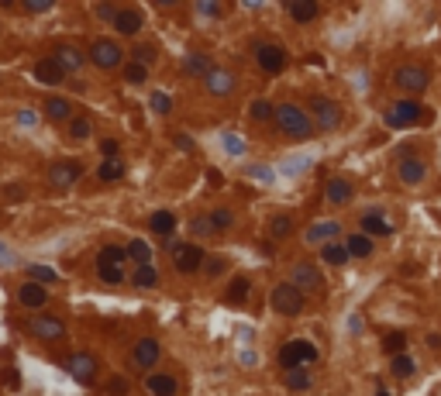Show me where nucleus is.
<instances>
[{
  "label": "nucleus",
  "mask_w": 441,
  "mask_h": 396,
  "mask_svg": "<svg viewBox=\"0 0 441 396\" xmlns=\"http://www.w3.org/2000/svg\"><path fill=\"white\" fill-rule=\"evenodd\" d=\"M276 128H280V135H286L290 142H311L314 131H318L311 111H304L300 104H280V107H276Z\"/></svg>",
  "instance_id": "1"
},
{
  "label": "nucleus",
  "mask_w": 441,
  "mask_h": 396,
  "mask_svg": "<svg viewBox=\"0 0 441 396\" xmlns=\"http://www.w3.org/2000/svg\"><path fill=\"white\" fill-rule=\"evenodd\" d=\"M431 124L435 121V111L431 107H424V104H417L414 97H407V100H397L390 111H386V124L393 128V131H400V128H414V124Z\"/></svg>",
  "instance_id": "2"
},
{
  "label": "nucleus",
  "mask_w": 441,
  "mask_h": 396,
  "mask_svg": "<svg viewBox=\"0 0 441 396\" xmlns=\"http://www.w3.org/2000/svg\"><path fill=\"white\" fill-rule=\"evenodd\" d=\"M307 111H311V118H314V128H318V131H334V128H341V118H345L341 104L331 100V97H324V93H314V97H311Z\"/></svg>",
  "instance_id": "3"
},
{
  "label": "nucleus",
  "mask_w": 441,
  "mask_h": 396,
  "mask_svg": "<svg viewBox=\"0 0 441 396\" xmlns=\"http://www.w3.org/2000/svg\"><path fill=\"white\" fill-rule=\"evenodd\" d=\"M280 365L286 372H293V369H307L311 362H318V345L314 341H304V338H293V341H286L280 348Z\"/></svg>",
  "instance_id": "4"
},
{
  "label": "nucleus",
  "mask_w": 441,
  "mask_h": 396,
  "mask_svg": "<svg viewBox=\"0 0 441 396\" xmlns=\"http://www.w3.org/2000/svg\"><path fill=\"white\" fill-rule=\"evenodd\" d=\"M269 303H273V310H276V314L297 317V314H304L307 296H304L293 282H276V286H273V293H269Z\"/></svg>",
  "instance_id": "5"
},
{
  "label": "nucleus",
  "mask_w": 441,
  "mask_h": 396,
  "mask_svg": "<svg viewBox=\"0 0 441 396\" xmlns=\"http://www.w3.org/2000/svg\"><path fill=\"white\" fill-rule=\"evenodd\" d=\"M393 86L403 90V93H410V97H417V93H424L431 86V73L421 62H407V66L393 69Z\"/></svg>",
  "instance_id": "6"
},
{
  "label": "nucleus",
  "mask_w": 441,
  "mask_h": 396,
  "mask_svg": "<svg viewBox=\"0 0 441 396\" xmlns=\"http://www.w3.org/2000/svg\"><path fill=\"white\" fill-rule=\"evenodd\" d=\"M90 62H93L97 69H104V73H111V69H124V52H121L118 41L93 39L90 41Z\"/></svg>",
  "instance_id": "7"
},
{
  "label": "nucleus",
  "mask_w": 441,
  "mask_h": 396,
  "mask_svg": "<svg viewBox=\"0 0 441 396\" xmlns=\"http://www.w3.org/2000/svg\"><path fill=\"white\" fill-rule=\"evenodd\" d=\"M203 262H207V252H203L197 241H186V245H176V248H172V266H176L183 276L201 273Z\"/></svg>",
  "instance_id": "8"
},
{
  "label": "nucleus",
  "mask_w": 441,
  "mask_h": 396,
  "mask_svg": "<svg viewBox=\"0 0 441 396\" xmlns=\"http://www.w3.org/2000/svg\"><path fill=\"white\" fill-rule=\"evenodd\" d=\"M255 62L266 76H280L286 69V48L273 45V41H262V45H255Z\"/></svg>",
  "instance_id": "9"
},
{
  "label": "nucleus",
  "mask_w": 441,
  "mask_h": 396,
  "mask_svg": "<svg viewBox=\"0 0 441 396\" xmlns=\"http://www.w3.org/2000/svg\"><path fill=\"white\" fill-rule=\"evenodd\" d=\"M290 282L307 296V293H321L324 289V279L318 273V266H311V262H297L293 269H290Z\"/></svg>",
  "instance_id": "10"
},
{
  "label": "nucleus",
  "mask_w": 441,
  "mask_h": 396,
  "mask_svg": "<svg viewBox=\"0 0 441 396\" xmlns=\"http://www.w3.org/2000/svg\"><path fill=\"white\" fill-rule=\"evenodd\" d=\"M80 176H83V162H76V158H66V162H52V165H48V183H52L55 190H69Z\"/></svg>",
  "instance_id": "11"
},
{
  "label": "nucleus",
  "mask_w": 441,
  "mask_h": 396,
  "mask_svg": "<svg viewBox=\"0 0 441 396\" xmlns=\"http://www.w3.org/2000/svg\"><path fill=\"white\" fill-rule=\"evenodd\" d=\"M162 358V345L156 338H138L131 348V365L135 369H156V362Z\"/></svg>",
  "instance_id": "12"
},
{
  "label": "nucleus",
  "mask_w": 441,
  "mask_h": 396,
  "mask_svg": "<svg viewBox=\"0 0 441 396\" xmlns=\"http://www.w3.org/2000/svg\"><path fill=\"white\" fill-rule=\"evenodd\" d=\"M28 331L41 338V341H59L62 334H66V324L59 320V317H32V324H28Z\"/></svg>",
  "instance_id": "13"
},
{
  "label": "nucleus",
  "mask_w": 441,
  "mask_h": 396,
  "mask_svg": "<svg viewBox=\"0 0 441 396\" xmlns=\"http://www.w3.org/2000/svg\"><path fill=\"white\" fill-rule=\"evenodd\" d=\"M18 303L25 307V310H41L45 303H48V289L41 286V282H21L18 286Z\"/></svg>",
  "instance_id": "14"
},
{
  "label": "nucleus",
  "mask_w": 441,
  "mask_h": 396,
  "mask_svg": "<svg viewBox=\"0 0 441 396\" xmlns=\"http://www.w3.org/2000/svg\"><path fill=\"white\" fill-rule=\"evenodd\" d=\"M66 76H69V73H66V69H62L52 55H45V59L35 62V79L45 83V86H59V83H66Z\"/></svg>",
  "instance_id": "15"
},
{
  "label": "nucleus",
  "mask_w": 441,
  "mask_h": 396,
  "mask_svg": "<svg viewBox=\"0 0 441 396\" xmlns=\"http://www.w3.org/2000/svg\"><path fill=\"white\" fill-rule=\"evenodd\" d=\"M142 25H145V18H142L138 7H121L118 21H114V32L124 35V39H135V35L142 32Z\"/></svg>",
  "instance_id": "16"
},
{
  "label": "nucleus",
  "mask_w": 441,
  "mask_h": 396,
  "mask_svg": "<svg viewBox=\"0 0 441 396\" xmlns=\"http://www.w3.org/2000/svg\"><path fill=\"white\" fill-rule=\"evenodd\" d=\"M324 193H327V203H334V207H345L348 200L355 197V186H352V179H345V176H334V179H327Z\"/></svg>",
  "instance_id": "17"
},
{
  "label": "nucleus",
  "mask_w": 441,
  "mask_h": 396,
  "mask_svg": "<svg viewBox=\"0 0 441 396\" xmlns=\"http://www.w3.org/2000/svg\"><path fill=\"white\" fill-rule=\"evenodd\" d=\"M397 176H400V183H407V186H417V183L428 176V162H424L421 156L403 158L400 165H397Z\"/></svg>",
  "instance_id": "18"
},
{
  "label": "nucleus",
  "mask_w": 441,
  "mask_h": 396,
  "mask_svg": "<svg viewBox=\"0 0 441 396\" xmlns=\"http://www.w3.org/2000/svg\"><path fill=\"white\" fill-rule=\"evenodd\" d=\"M52 59L66 69V73H80L83 62H86V55H83L76 45H55V52H52Z\"/></svg>",
  "instance_id": "19"
},
{
  "label": "nucleus",
  "mask_w": 441,
  "mask_h": 396,
  "mask_svg": "<svg viewBox=\"0 0 441 396\" xmlns=\"http://www.w3.org/2000/svg\"><path fill=\"white\" fill-rule=\"evenodd\" d=\"M338 235H341V224H338V221H321V224H314V228L304 231V241H307V245H331Z\"/></svg>",
  "instance_id": "20"
},
{
  "label": "nucleus",
  "mask_w": 441,
  "mask_h": 396,
  "mask_svg": "<svg viewBox=\"0 0 441 396\" xmlns=\"http://www.w3.org/2000/svg\"><path fill=\"white\" fill-rule=\"evenodd\" d=\"M359 224H362V235H369L372 241H376V238H390V235H393V224H390L383 214H372V210H369V214H362Z\"/></svg>",
  "instance_id": "21"
},
{
  "label": "nucleus",
  "mask_w": 441,
  "mask_h": 396,
  "mask_svg": "<svg viewBox=\"0 0 441 396\" xmlns=\"http://www.w3.org/2000/svg\"><path fill=\"white\" fill-rule=\"evenodd\" d=\"M145 390L152 396H176L179 393V383H176V376H169V372H152V376L145 379Z\"/></svg>",
  "instance_id": "22"
},
{
  "label": "nucleus",
  "mask_w": 441,
  "mask_h": 396,
  "mask_svg": "<svg viewBox=\"0 0 441 396\" xmlns=\"http://www.w3.org/2000/svg\"><path fill=\"white\" fill-rule=\"evenodd\" d=\"M203 83H207V93H214V97H228L235 90V76L228 69H217V66L210 69V76L203 79Z\"/></svg>",
  "instance_id": "23"
},
{
  "label": "nucleus",
  "mask_w": 441,
  "mask_h": 396,
  "mask_svg": "<svg viewBox=\"0 0 441 396\" xmlns=\"http://www.w3.org/2000/svg\"><path fill=\"white\" fill-rule=\"evenodd\" d=\"M41 111H45L48 121H73V100H66V97H48V100L41 104Z\"/></svg>",
  "instance_id": "24"
},
{
  "label": "nucleus",
  "mask_w": 441,
  "mask_h": 396,
  "mask_svg": "<svg viewBox=\"0 0 441 396\" xmlns=\"http://www.w3.org/2000/svg\"><path fill=\"white\" fill-rule=\"evenodd\" d=\"M290 18L297 21V25H307V21H318V14H321V7H318V0H293L290 7Z\"/></svg>",
  "instance_id": "25"
},
{
  "label": "nucleus",
  "mask_w": 441,
  "mask_h": 396,
  "mask_svg": "<svg viewBox=\"0 0 441 396\" xmlns=\"http://www.w3.org/2000/svg\"><path fill=\"white\" fill-rule=\"evenodd\" d=\"M210 69H214V66H210V59H207V55H203V52H190V55H186V59H183V73H186V76H210Z\"/></svg>",
  "instance_id": "26"
},
{
  "label": "nucleus",
  "mask_w": 441,
  "mask_h": 396,
  "mask_svg": "<svg viewBox=\"0 0 441 396\" xmlns=\"http://www.w3.org/2000/svg\"><path fill=\"white\" fill-rule=\"evenodd\" d=\"M345 248H348V255H352V259H369V255L376 252V241H372L369 235H362V231H359V235H348Z\"/></svg>",
  "instance_id": "27"
},
{
  "label": "nucleus",
  "mask_w": 441,
  "mask_h": 396,
  "mask_svg": "<svg viewBox=\"0 0 441 396\" xmlns=\"http://www.w3.org/2000/svg\"><path fill=\"white\" fill-rule=\"evenodd\" d=\"M69 372H73L80 383H90V379L97 376V362H93V355H73L69 358Z\"/></svg>",
  "instance_id": "28"
},
{
  "label": "nucleus",
  "mask_w": 441,
  "mask_h": 396,
  "mask_svg": "<svg viewBox=\"0 0 441 396\" xmlns=\"http://www.w3.org/2000/svg\"><path fill=\"white\" fill-rule=\"evenodd\" d=\"M321 259L327 262V266H334V269H338V266H345L352 255H348V248H345L341 241H331V245H321Z\"/></svg>",
  "instance_id": "29"
},
{
  "label": "nucleus",
  "mask_w": 441,
  "mask_h": 396,
  "mask_svg": "<svg viewBox=\"0 0 441 396\" xmlns=\"http://www.w3.org/2000/svg\"><path fill=\"white\" fill-rule=\"evenodd\" d=\"M124 248H128V259L135 262V269H138V266H152V248H149V241L135 238V241L124 245Z\"/></svg>",
  "instance_id": "30"
},
{
  "label": "nucleus",
  "mask_w": 441,
  "mask_h": 396,
  "mask_svg": "<svg viewBox=\"0 0 441 396\" xmlns=\"http://www.w3.org/2000/svg\"><path fill=\"white\" fill-rule=\"evenodd\" d=\"M97 179H100V183H118V179H124V162H121V158H104L100 169H97Z\"/></svg>",
  "instance_id": "31"
},
{
  "label": "nucleus",
  "mask_w": 441,
  "mask_h": 396,
  "mask_svg": "<svg viewBox=\"0 0 441 396\" xmlns=\"http://www.w3.org/2000/svg\"><path fill=\"white\" fill-rule=\"evenodd\" d=\"M149 228L162 238L172 235V231H176V217H172V210H156V214L149 217Z\"/></svg>",
  "instance_id": "32"
},
{
  "label": "nucleus",
  "mask_w": 441,
  "mask_h": 396,
  "mask_svg": "<svg viewBox=\"0 0 441 396\" xmlns=\"http://www.w3.org/2000/svg\"><path fill=\"white\" fill-rule=\"evenodd\" d=\"M283 386H286L290 393H304V390H311V372H307V369H293V372L283 376Z\"/></svg>",
  "instance_id": "33"
},
{
  "label": "nucleus",
  "mask_w": 441,
  "mask_h": 396,
  "mask_svg": "<svg viewBox=\"0 0 441 396\" xmlns=\"http://www.w3.org/2000/svg\"><path fill=\"white\" fill-rule=\"evenodd\" d=\"M124 262H128V248L121 245H104L97 255V266H124Z\"/></svg>",
  "instance_id": "34"
},
{
  "label": "nucleus",
  "mask_w": 441,
  "mask_h": 396,
  "mask_svg": "<svg viewBox=\"0 0 441 396\" xmlns=\"http://www.w3.org/2000/svg\"><path fill=\"white\" fill-rule=\"evenodd\" d=\"M131 282L142 286V289H156V286H159V273H156V266H138V269L131 273Z\"/></svg>",
  "instance_id": "35"
},
{
  "label": "nucleus",
  "mask_w": 441,
  "mask_h": 396,
  "mask_svg": "<svg viewBox=\"0 0 441 396\" xmlns=\"http://www.w3.org/2000/svg\"><path fill=\"white\" fill-rule=\"evenodd\" d=\"M383 352L386 355H407V331H390L386 338H383Z\"/></svg>",
  "instance_id": "36"
},
{
  "label": "nucleus",
  "mask_w": 441,
  "mask_h": 396,
  "mask_svg": "<svg viewBox=\"0 0 441 396\" xmlns=\"http://www.w3.org/2000/svg\"><path fill=\"white\" fill-rule=\"evenodd\" d=\"M121 76H124V83H131V86H142V83H149V66H142V62H124Z\"/></svg>",
  "instance_id": "37"
},
{
  "label": "nucleus",
  "mask_w": 441,
  "mask_h": 396,
  "mask_svg": "<svg viewBox=\"0 0 441 396\" xmlns=\"http://www.w3.org/2000/svg\"><path fill=\"white\" fill-rule=\"evenodd\" d=\"M248 289H252V286H248V276H235L231 286H228V293H224V300H228V303H241V300L248 296Z\"/></svg>",
  "instance_id": "38"
},
{
  "label": "nucleus",
  "mask_w": 441,
  "mask_h": 396,
  "mask_svg": "<svg viewBox=\"0 0 441 396\" xmlns=\"http://www.w3.org/2000/svg\"><path fill=\"white\" fill-rule=\"evenodd\" d=\"M66 131H69V138H73V142H86V138H90V131H93V124H90V118H73Z\"/></svg>",
  "instance_id": "39"
},
{
  "label": "nucleus",
  "mask_w": 441,
  "mask_h": 396,
  "mask_svg": "<svg viewBox=\"0 0 441 396\" xmlns=\"http://www.w3.org/2000/svg\"><path fill=\"white\" fill-rule=\"evenodd\" d=\"M414 369H417V365H414V358H410V355H397L393 362H390V372H393L397 379H407V376H414Z\"/></svg>",
  "instance_id": "40"
},
{
  "label": "nucleus",
  "mask_w": 441,
  "mask_h": 396,
  "mask_svg": "<svg viewBox=\"0 0 441 396\" xmlns=\"http://www.w3.org/2000/svg\"><path fill=\"white\" fill-rule=\"evenodd\" d=\"M248 114H252V121H259V124H262V121H276V107H273L269 100H255Z\"/></svg>",
  "instance_id": "41"
},
{
  "label": "nucleus",
  "mask_w": 441,
  "mask_h": 396,
  "mask_svg": "<svg viewBox=\"0 0 441 396\" xmlns=\"http://www.w3.org/2000/svg\"><path fill=\"white\" fill-rule=\"evenodd\" d=\"M210 224H214V231H228V228L235 224V214H231L228 207H217V210L210 214Z\"/></svg>",
  "instance_id": "42"
},
{
  "label": "nucleus",
  "mask_w": 441,
  "mask_h": 396,
  "mask_svg": "<svg viewBox=\"0 0 441 396\" xmlns=\"http://www.w3.org/2000/svg\"><path fill=\"white\" fill-rule=\"evenodd\" d=\"M28 279L32 282H41V286H48V282H55V269H48V266H28Z\"/></svg>",
  "instance_id": "43"
},
{
  "label": "nucleus",
  "mask_w": 441,
  "mask_h": 396,
  "mask_svg": "<svg viewBox=\"0 0 441 396\" xmlns=\"http://www.w3.org/2000/svg\"><path fill=\"white\" fill-rule=\"evenodd\" d=\"M131 62L152 66V62H156V45H135V48H131Z\"/></svg>",
  "instance_id": "44"
},
{
  "label": "nucleus",
  "mask_w": 441,
  "mask_h": 396,
  "mask_svg": "<svg viewBox=\"0 0 441 396\" xmlns=\"http://www.w3.org/2000/svg\"><path fill=\"white\" fill-rule=\"evenodd\" d=\"M269 235L273 238H290L293 235V221H290V217H273V221H269Z\"/></svg>",
  "instance_id": "45"
},
{
  "label": "nucleus",
  "mask_w": 441,
  "mask_h": 396,
  "mask_svg": "<svg viewBox=\"0 0 441 396\" xmlns=\"http://www.w3.org/2000/svg\"><path fill=\"white\" fill-rule=\"evenodd\" d=\"M97 276L111 286H118V282H124V266H97Z\"/></svg>",
  "instance_id": "46"
},
{
  "label": "nucleus",
  "mask_w": 441,
  "mask_h": 396,
  "mask_svg": "<svg viewBox=\"0 0 441 396\" xmlns=\"http://www.w3.org/2000/svg\"><path fill=\"white\" fill-rule=\"evenodd\" d=\"M224 269H228V259H207V262H203V273H207V276H221Z\"/></svg>",
  "instance_id": "47"
},
{
  "label": "nucleus",
  "mask_w": 441,
  "mask_h": 396,
  "mask_svg": "<svg viewBox=\"0 0 441 396\" xmlns=\"http://www.w3.org/2000/svg\"><path fill=\"white\" fill-rule=\"evenodd\" d=\"M152 111H156V114H169V111H172V100H169L165 93H152Z\"/></svg>",
  "instance_id": "48"
},
{
  "label": "nucleus",
  "mask_w": 441,
  "mask_h": 396,
  "mask_svg": "<svg viewBox=\"0 0 441 396\" xmlns=\"http://www.w3.org/2000/svg\"><path fill=\"white\" fill-rule=\"evenodd\" d=\"M107 393L111 396H128V379H124V376H114V379L107 383Z\"/></svg>",
  "instance_id": "49"
},
{
  "label": "nucleus",
  "mask_w": 441,
  "mask_h": 396,
  "mask_svg": "<svg viewBox=\"0 0 441 396\" xmlns=\"http://www.w3.org/2000/svg\"><path fill=\"white\" fill-rule=\"evenodd\" d=\"M118 14H121V7H114V4H100V7H97V18H104V21H111V25L118 21Z\"/></svg>",
  "instance_id": "50"
},
{
  "label": "nucleus",
  "mask_w": 441,
  "mask_h": 396,
  "mask_svg": "<svg viewBox=\"0 0 441 396\" xmlns=\"http://www.w3.org/2000/svg\"><path fill=\"white\" fill-rule=\"evenodd\" d=\"M25 11H32V14H45V11H52V0H25Z\"/></svg>",
  "instance_id": "51"
},
{
  "label": "nucleus",
  "mask_w": 441,
  "mask_h": 396,
  "mask_svg": "<svg viewBox=\"0 0 441 396\" xmlns=\"http://www.w3.org/2000/svg\"><path fill=\"white\" fill-rule=\"evenodd\" d=\"M100 152H104V158H118V142H114V138L100 142Z\"/></svg>",
  "instance_id": "52"
},
{
  "label": "nucleus",
  "mask_w": 441,
  "mask_h": 396,
  "mask_svg": "<svg viewBox=\"0 0 441 396\" xmlns=\"http://www.w3.org/2000/svg\"><path fill=\"white\" fill-rule=\"evenodd\" d=\"M197 7H201L203 14H210V18H221V14H224V7H217V4H197Z\"/></svg>",
  "instance_id": "53"
},
{
  "label": "nucleus",
  "mask_w": 441,
  "mask_h": 396,
  "mask_svg": "<svg viewBox=\"0 0 441 396\" xmlns=\"http://www.w3.org/2000/svg\"><path fill=\"white\" fill-rule=\"evenodd\" d=\"M21 197H25V190H21V186H7V200H11V203H18Z\"/></svg>",
  "instance_id": "54"
},
{
  "label": "nucleus",
  "mask_w": 441,
  "mask_h": 396,
  "mask_svg": "<svg viewBox=\"0 0 441 396\" xmlns=\"http://www.w3.org/2000/svg\"><path fill=\"white\" fill-rule=\"evenodd\" d=\"M372 396H390V393H386V390H376V393H372Z\"/></svg>",
  "instance_id": "55"
}]
</instances>
